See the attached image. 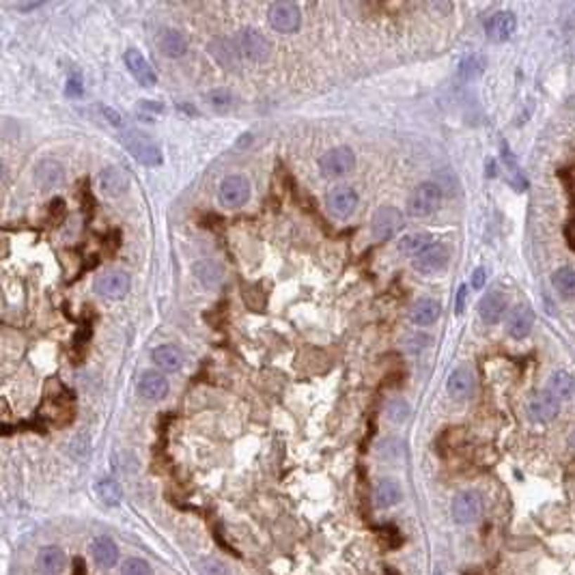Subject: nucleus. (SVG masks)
Instances as JSON below:
<instances>
[{
  "mask_svg": "<svg viewBox=\"0 0 575 575\" xmlns=\"http://www.w3.org/2000/svg\"><path fill=\"white\" fill-rule=\"evenodd\" d=\"M123 60H125V67H127V72L131 74V78L136 80L141 86L151 89V86L157 84V74H155L151 63L147 60V56L141 50H136V48L125 50Z\"/></svg>",
  "mask_w": 575,
  "mask_h": 575,
  "instance_id": "nucleus-9",
  "label": "nucleus"
},
{
  "mask_svg": "<svg viewBox=\"0 0 575 575\" xmlns=\"http://www.w3.org/2000/svg\"><path fill=\"white\" fill-rule=\"evenodd\" d=\"M560 179L567 186V194H569V200H571V207H575V179L571 175H567L564 171L560 173Z\"/></svg>",
  "mask_w": 575,
  "mask_h": 575,
  "instance_id": "nucleus-38",
  "label": "nucleus"
},
{
  "mask_svg": "<svg viewBox=\"0 0 575 575\" xmlns=\"http://www.w3.org/2000/svg\"><path fill=\"white\" fill-rule=\"evenodd\" d=\"M82 93H84V89H82L80 74H72L70 80H67V95H70V97H80Z\"/></svg>",
  "mask_w": 575,
  "mask_h": 575,
  "instance_id": "nucleus-37",
  "label": "nucleus"
},
{
  "mask_svg": "<svg viewBox=\"0 0 575 575\" xmlns=\"http://www.w3.org/2000/svg\"><path fill=\"white\" fill-rule=\"evenodd\" d=\"M451 261V250L439 244V242H433L422 254H418L414 261H412V267L416 269L418 274H425V276H433V274H439L444 272L446 265Z\"/></svg>",
  "mask_w": 575,
  "mask_h": 575,
  "instance_id": "nucleus-6",
  "label": "nucleus"
},
{
  "mask_svg": "<svg viewBox=\"0 0 575 575\" xmlns=\"http://www.w3.org/2000/svg\"><path fill=\"white\" fill-rule=\"evenodd\" d=\"M358 192L349 186H338L334 190H330L328 198H325V205H328V212L334 216V218H349L356 209H358Z\"/></svg>",
  "mask_w": 575,
  "mask_h": 575,
  "instance_id": "nucleus-11",
  "label": "nucleus"
},
{
  "mask_svg": "<svg viewBox=\"0 0 575 575\" xmlns=\"http://www.w3.org/2000/svg\"><path fill=\"white\" fill-rule=\"evenodd\" d=\"M446 392L455 401H465L474 392V375L467 366H457L446 380Z\"/></svg>",
  "mask_w": 575,
  "mask_h": 575,
  "instance_id": "nucleus-17",
  "label": "nucleus"
},
{
  "mask_svg": "<svg viewBox=\"0 0 575 575\" xmlns=\"http://www.w3.org/2000/svg\"><path fill=\"white\" fill-rule=\"evenodd\" d=\"M196 276L202 285H207V287H216L220 283V269L212 263H198L196 267Z\"/></svg>",
  "mask_w": 575,
  "mask_h": 575,
  "instance_id": "nucleus-34",
  "label": "nucleus"
},
{
  "mask_svg": "<svg viewBox=\"0 0 575 575\" xmlns=\"http://www.w3.org/2000/svg\"><path fill=\"white\" fill-rule=\"evenodd\" d=\"M552 285H554V289L558 291V295L562 299H571L575 295V269L569 267V265L556 269L554 276H552Z\"/></svg>",
  "mask_w": 575,
  "mask_h": 575,
  "instance_id": "nucleus-29",
  "label": "nucleus"
},
{
  "mask_svg": "<svg viewBox=\"0 0 575 575\" xmlns=\"http://www.w3.org/2000/svg\"><path fill=\"white\" fill-rule=\"evenodd\" d=\"M121 143L129 151V155H134L141 164H145V166H160L162 164V149L147 131L125 129L121 134Z\"/></svg>",
  "mask_w": 575,
  "mask_h": 575,
  "instance_id": "nucleus-1",
  "label": "nucleus"
},
{
  "mask_svg": "<svg viewBox=\"0 0 575 575\" xmlns=\"http://www.w3.org/2000/svg\"><path fill=\"white\" fill-rule=\"evenodd\" d=\"M429 345V336L425 334H412L408 336V341H405V347H408L410 351H420Z\"/></svg>",
  "mask_w": 575,
  "mask_h": 575,
  "instance_id": "nucleus-36",
  "label": "nucleus"
},
{
  "mask_svg": "<svg viewBox=\"0 0 575 575\" xmlns=\"http://www.w3.org/2000/svg\"><path fill=\"white\" fill-rule=\"evenodd\" d=\"M151 360L155 362L157 368L162 370H168V373H175V370H179L186 362L183 354L173 347V345H160L151 351Z\"/></svg>",
  "mask_w": 575,
  "mask_h": 575,
  "instance_id": "nucleus-25",
  "label": "nucleus"
},
{
  "mask_svg": "<svg viewBox=\"0 0 575 575\" xmlns=\"http://www.w3.org/2000/svg\"><path fill=\"white\" fill-rule=\"evenodd\" d=\"M439 313H442V304L437 299H431V297H425V299H418L414 306H412V313H410V319L414 325H431L437 321Z\"/></svg>",
  "mask_w": 575,
  "mask_h": 575,
  "instance_id": "nucleus-24",
  "label": "nucleus"
},
{
  "mask_svg": "<svg viewBox=\"0 0 575 575\" xmlns=\"http://www.w3.org/2000/svg\"><path fill=\"white\" fill-rule=\"evenodd\" d=\"M442 205V188L435 181H422L408 198V214L412 218H429Z\"/></svg>",
  "mask_w": 575,
  "mask_h": 575,
  "instance_id": "nucleus-3",
  "label": "nucleus"
},
{
  "mask_svg": "<svg viewBox=\"0 0 575 575\" xmlns=\"http://www.w3.org/2000/svg\"><path fill=\"white\" fill-rule=\"evenodd\" d=\"M483 509H485V502H483V496L479 491H461L453 498V504H451V513H453V519L459 524V526H470V524H477L483 515Z\"/></svg>",
  "mask_w": 575,
  "mask_h": 575,
  "instance_id": "nucleus-4",
  "label": "nucleus"
},
{
  "mask_svg": "<svg viewBox=\"0 0 575 575\" xmlns=\"http://www.w3.org/2000/svg\"><path fill=\"white\" fill-rule=\"evenodd\" d=\"M267 22L278 32H295L302 24L299 7L293 3H287V0H283V3H274L267 11Z\"/></svg>",
  "mask_w": 575,
  "mask_h": 575,
  "instance_id": "nucleus-10",
  "label": "nucleus"
},
{
  "mask_svg": "<svg viewBox=\"0 0 575 575\" xmlns=\"http://www.w3.org/2000/svg\"><path fill=\"white\" fill-rule=\"evenodd\" d=\"M483 70H485V58L479 54H470L459 65V76L463 80H474L483 74Z\"/></svg>",
  "mask_w": 575,
  "mask_h": 575,
  "instance_id": "nucleus-31",
  "label": "nucleus"
},
{
  "mask_svg": "<svg viewBox=\"0 0 575 575\" xmlns=\"http://www.w3.org/2000/svg\"><path fill=\"white\" fill-rule=\"evenodd\" d=\"M101 115H106V117H108V121H110L112 125H117V127H119V125H123V117H121L119 112H115L112 108H108V106L101 108Z\"/></svg>",
  "mask_w": 575,
  "mask_h": 575,
  "instance_id": "nucleus-40",
  "label": "nucleus"
},
{
  "mask_svg": "<svg viewBox=\"0 0 575 575\" xmlns=\"http://www.w3.org/2000/svg\"><path fill=\"white\" fill-rule=\"evenodd\" d=\"M95 493H97V498H99L101 502H104L106 506H119L121 500H123L121 487H119V483L112 481V479H101V481H97Z\"/></svg>",
  "mask_w": 575,
  "mask_h": 575,
  "instance_id": "nucleus-30",
  "label": "nucleus"
},
{
  "mask_svg": "<svg viewBox=\"0 0 575 575\" xmlns=\"http://www.w3.org/2000/svg\"><path fill=\"white\" fill-rule=\"evenodd\" d=\"M127 186L129 183H127L125 173L117 166H108L99 173V190L104 192L106 196H110V198H117V196L125 194Z\"/></svg>",
  "mask_w": 575,
  "mask_h": 575,
  "instance_id": "nucleus-22",
  "label": "nucleus"
},
{
  "mask_svg": "<svg viewBox=\"0 0 575 575\" xmlns=\"http://www.w3.org/2000/svg\"><path fill=\"white\" fill-rule=\"evenodd\" d=\"M37 567L44 575H60L67 567V556L56 545H46L37 554Z\"/></svg>",
  "mask_w": 575,
  "mask_h": 575,
  "instance_id": "nucleus-23",
  "label": "nucleus"
},
{
  "mask_svg": "<svg viewBox=\"0 0 575 575\" xmlns=\"http://www.w3.org/2000/svg\"><path fill=\"white\" fill-rule=\"evenodd\" d=\"M534 328V311L528 306V304H517V306L509 313V321H506V332H509L513 338L522 341L526 338Z\"/></svg>",
  "mask_w": 575,
  "mask_h": 575,
  "instance_id": "nucleus-18",
  "label": "nucleus"
},
{
  "mask_svg": "<svg viewBox=\"0 0 575 575\" xmlns=\"http://www.w3.org/2000/svg\"><path fill=\"white\" fill-rule=\"evenodd\" d=\"M91 556L101 569H110L119 562V548L112 538L108 536H97L91 543Z\"/></svg>",
  "mask_w": 575,
  "mask_h": 575,
  "instance_id": "nucleus-20",
  "label": "nucleus"
},
{
  "mask_svg": "<svg viewBox=\"0 0 575 575\" xmlns=\"http://www.w3.org/2000/svg\"><path fill=\"white\" fill-rule=\"evenodd\" d=\"M155 46L168 58H181L188 52V39L175 28H160L155 35Z\"/></svg>",
  "mask_w": 575,
  "mask_h": 575,
  "instance_id": "nucleus-16",
  "label": "nucleus"
},
{
  "mask_svg": "<svg viewBox=\"0 0 575 575\" xmlns=\"http://www.w3.org/2000/svg\"><path fill=\"white\" fill-rule=\"evenodd\" d=\"M121 575H153V571L143 558H125L121 562Z\"/></svg>",
  "mask_w": 575,
  "mask_h": 575,
  "instance_id": "nucleus-33",
  "label": "nucleus"
},
{
  "mask_svg": "<svg viewBox=\"0 0 575 575\" xmlns=\"http://www.w3.org/2000/svg\"><path fill=\"white\" fill-rule=\"evenodd\" d=\"M93 289L97 295L106 297V299H123L129 291V276L125 272H104L101 276L95 278Z\"/></svg>",
  "mask_w": 575,
  "mask_h": 575,
  "instance_id": "nucleus-13",
  "label": "nucleus"
},
{
  "mask_svg": "<svg viewBox=\"0 0 575 575\" xmlns=\"http://www.w3.org/2000/svg\"><path fill=\"white\" fill-rule=\"evenodd\" d=\"M233 48L240 58H246L250 63H263L269 58L272 46H269L267 37L257 28H242L238 35L233 37Z\"/></svg>",
  "mask_w": 575,
  "mask_h": 575,
  "instance_id": "nucleus-2",
  "label": "nucleus"
},
{
  "mask_svg": "<svg viewBox=\"0 0 575 575\" xmlns=\"http://www.w3.org/2000/svg\"><path fill=\"white\" fill-rule=\"evenodd\" d=\"M506 313V295L500 289H491L489 293H485L479 302V317L483 319V323L487 325H496L500 323V319Z\"/></svg>",
  "mask_w": 575,
  "mask_h": 575,
  "instance_id": "nucleus-15",
  "label": "nucleus"
},
{
  "mask_svg": "<svg viewBox=\"0 0 575 575\" xmlns=\"http://www.w3.org/2000/svg\"><path fill=\"white\" fill-rule=\"evenodd\" d=\"M32 177H35L39 188L54 190L65 181V168H63L60 162H56L52 157H46L35 166V175H32Z\"/></svg>",
  "mask_w": 575,
  "mask_h": 575,
  "instance_id": "nucleus-19",
  "label": "nucleus"
},
{
  "mask_svg": "<svg viewBox=\"0 0 575 575\" xmlns=\"http://www.w3.org/2000/svg\"><path fill=\"white\" fill-rule=\"evenodd\" d=\"M373 498H375V504L380 509H390V506L399 504L401 498H403V491H401V485L392 479H384L375 485V491H373Z\"/></svg>",
  "mask_w": 575,
  "mask_h": 575,
  "instance_id": "nucleus-28",
  "label": "nucleus"
},
{
  "mask_svg": "<svg viewBox=\"0 0 575 575\" xmlns=\"http://www.w3.org/2000/svg\"><path fill=\"white\" fill-rule=\"evenodd\" d=\"M526 412H528V418L532 422H552L558 418L560 414V401L550 394L548 390L543 392H534L530 399H528V405H526Z\"/></svg>",
  "mask_w": 575,
  "mask_h": 575,
  "instance_id": "nucleus-8",
  "label": "nucleus"
},
{
  "mask_svg": "<svg viewBox=\"0 0 575 575\" xmlns=\"http://www.w3.org/2000/svg\"><path fill=\"white\" fill-rule=\"evenodd\" d=\"M403 226V214L392 207V205H386V207H380L370 220V231H373L375 240H390L394 235L401 231Z\"/></svg>",
  "mask_w": 575,
  "mask_h": 575,
  "instance_id": "nucleus-12",
  "label": "nucleus"
},
{
  "mask_svg": "<svg viewBox=\"0 0 575 575\" xmlns=\"http://www.w3.org/2000/svg\"><path fill=\"white\" fill-rule=\"evenodd\" d=\"M356 168V153L349 147H334L319 160V171L323 177H343Z\"/></svg>",
  "mask_w": 575,
  "mask_h": 575,
  "instance_id": "nucleus-5",
  "label": "nucleus"
},
{
  "mask_svg": "<svg viewBox=\"0 0 575 575\" xmlns=\"http://www.w3.org/2000/svg\"><path fill=\"white\" fill-rule=\"evenodd\" d=\"M517 30V18L511 11H496L493 15H489V20L485 22V32L487 37L496 44H504L509 41Z\"/></svg>",
  "mask_w": 575,
  "mask_h": 575,
  "instance_id": "nucleus-14",
  "label": "nucleus"
},
{
  "mask_svg": "<svg viewBox=\"0 0 575 575\" xmlns=\"http://www.w3.org/2000/svg\"><path fill=\"white\" fill-rule=\"evenodd\" d=\"M465 295H467V287L461 285L459 291H457V313H459V315H461L463 309H465Z\"/></svg>",
  "mask_w": 575,
  "mask_h": 575,
  "instance_id": "nucleus-41",
  "label": "nucleus"
},
{
  "mask_svg": "<svg viewBox=\"0 0 575 575\" xmlns=\"http://www.w3.org/2000/svg\"><path fill=\"white\" fill-rule=\"evenodd\" d=\"M205 97H207V101H209V106L216 108V110H228V108L235 104V99H233L231 91H226V89H214V91H209Z\"/></svg>",
  "mask_w": 575,
  "mask_h": 575,
  "instance_id": "nucleus-32",
  "label": "nucleus"
},
{
  "mask_svg": "<svg viewBox=\"0 0 575 575\" xmlns=\"http://www.w3.org/2000/svg\"><path fill=\"white\" fill-rule=\"evenodd\" d=\"M218 198L224 207H242L248 202L250 198V183L246 177L242 175H231V177H224L220 181V188H218Z\"/></svg>",
  "mask_w": 575,
  "mask_h": 575,
  "instance_id": "nucleus-7",
  "label": "nucleus"
},
{
  "mask_svg": "<svg viewBox=\"0 0 575 575\" xmlns=\"http://www.w3.org/2000/svg\"><path fill=\"white\" fill-rule=\"evenodd\" d=\"M548 392L554 394L558 401H571L575 396V377L567 370H554L548 384Z\"/></svg>",
  "mask_w": 575,
  "mask_h": 575,
  "instance_id": "nucleus-27",
  "label": "nucleus"
},
{
  "mask_svg": "<svg viewBox=\"0 0 575 575\" xmlns=\"http://www.w3.org/2000/svg\"><path fill=\"white\" fill-rule=\"evenodd\" d=\"M138 392L147 401H160L168 394V380L155 370H145L138 380Z\"/></svg>",
  "mask_w": 575,
  "mask_h": 575,
  "instance_id": "nucleus-21",
  "label": "nucleus"
},
{
  "mask_svg": "<svg viewBox=\"0 0 575 575\" xmlns=\"http://www.w3.org/2000/svg\"><path fill=\"white\" fill-rule=\"evenodd\" d=\"M569 446L575 451V427H573V431H571V435H569Z\"/></svg>",
  "mask_w": 575,
  "mask_h": 575,
  "instance_id": "nucleus-42",
  "label": "nucleus"
},
{
  "mask_svg": "<svg viewBox=\"0 0 575 575\" xmlns=\"http://www.w3.org/2000/svg\"><path fill=\"white\" fill-rule=\"evenodd\" d=\"M433 244V238L429 233H408V235H403V238L399 240L396 248L403 257H410L412 261L422 254L429 246Z\"/></svg>",
  "mask_w": 575,
  "mask_h": 575,
  "instance_id": "nucleus-26",
  "label": "nucleus"
},
{
  "mask_svg": "<svg viewBox=\"0 0 575 575\" xmlns=\"http://www.w3.org/2000/svg\"><path fill=\"white\" fill-rule=\"evenodd\" d=\"M485 280H487L485 267H477V269H474V274H472V287H474V289H483V287H485Z\"/></svg>",
  "mask_w": 575,
  "mask_h": 575,
  "instance_id": "nucleus-39",
  "label": "nucleus"
},
{
  "mask_svg": "<svg viewBox=\"0 0 575 575\" xmlns=\"http://www.w3.org/2000/svg\"><path fill=\"white\" fill-rule=\"evenodd\" d=\"M386 414L392 422H403L405 418L410 416V405L405 403L403 399H392L388 405H386Z\"/></svg>",
  "mask_w": 575,
  "mask_h": 575,
  "instance_id": "nucleus-35",
  "label": "nucleus"
}]
</instances>
